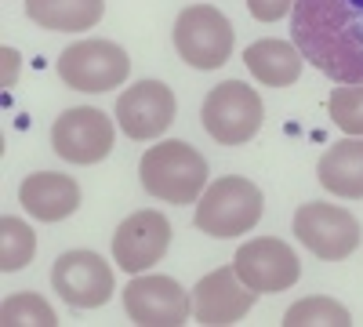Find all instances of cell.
Returning <instances> with one entry per match:
<instances>
[{"mask_svg": "<svg viewBox=\"0 0 363 327\" xmlns=\"http://www.w3.org/2000/svg\"><path fill=\"white\" fill-rule=\"evenodd\" d=\"M291 40L335 84H363V0H294Z\"/></svg>", "mask_w": 363, "mask_h": 327, "instance_id": "obj_1", "label": "cell"}, {"mask_svg": "<svg viewBox=\"0 0 363 327\" xmlns=\"http://www.w3.org/2000/svg\"><path fill=\"white\" fill-rule=\"evenodd\" d=\"M138 174L149 196L164 204H193L207 186V160L189 142L171 138L160 145H149L138 164Z\"/></svg>", "mask_w": 363, "mask_h": 327, "instance_id": "obj_2", "label": "cell"}, {"mask_svg": "<svg viewBox=\"0 0 363 327\" xmlns=\"http://www.w3.org/2000/svg\"><path fill=\"white\" fill-rule=\"evenodd\" d=\"M262 189L240 174L218 178L207 186L196 204V229L207 236H240L251 233L262 218Z\"/></svg>", "mask_w": 363, "mask_h": 327, "instance_id": "obj_3", "label": "cell"}, {"mask_svg": "<svg viewBox=\"0 0 363 327\" xmlns=\"http://www.w3.org/2000/svg\"><path fill=\"white\" fill-rule=\"evenodd\" d=\"M203 128L218 145H244L247 138L258 135L265 121V106L258 99L255 87L244 80H225L218 87H211L203 99Z\"/></svg>", "mask_w": 363, "mask_h": 327, "instance_id": "obj_4", "label": "cell"}, {"mask_svg": "<svg viewBox=\"0 0 363 327\" xmlns=\"http://www.w3.org/2000/svg\"><path fill=\"white\" fill-rule=\"evenodd\" d=\"M128 73H131V58L113 40H77L58 58V77L87 95L113 92V87L128 80Z\"/></svg>", "mask_w": 363, "mask_h": 327, "instance_id": "obj_5", "label": "cell"}, {"mask_svg": "<svg viewBox=\"0 0 363 327\" xmlns=\"http://www.w3.org/2000/svg\"><path fill=\"white\" fill-rule=\"evenodd\" d=\"M174 48L182 62L193 70H218L233 55V26L229 18L211 8V4H193L178 15L174 22Z\"/></svg>", "mask_w": 363, "mask_h": 327, "instance_id": "obj_6", "label": "cell"}, {"mask_svg": "<svg viewBox=\"0 0 363 327\" xmlns=\"http://www.w3.org/2000/svg\"><path fill=\"white\" fill-rule=\"evenodd\" d=\"M294 236L323 262H342L359 248V222L335 204H301L294 211Z\"/></svg>", "mask_w": 363, "mask_h": 327, "instance_id": "obj_7", "label": "cell"}, {"mask_svg": "<svg viewBox=\"0 0 363 327\" xmlns=\"http://www.w3.org/2000/svg\"><path fill=\"white\" fill-rule=\"evenodd\" d=\"M233 270L251 291L277 294V291H287V287L298 284L301 262L284 240H277V236H258V240H247L236 251Z\"/></svg>", "mask_w": 363, "mask_h": 327, "instance_id": "obj_8", "label": "cell"}, {"mask_svg": "<svg viewBox=\"0 0 363 327\" xmlns=\"http://www.w3.org/2000/svg\"><path fill=\"white\" fill-rule=\"evenodd\" d=\"M174 95L160 80H138L116 99V124L135 142H153L174 124Z\"/></svg>", "mask_w": 363, "mask_h": 327, "instance_id": "obj_9", "label": "cell"}, {"mask_svg": "<svg viewBox=\"0 0 363 327\" xmlns=\"http://www.w3.org/2000/svg\"><path fill=\"white\" fill-rule=\"evenodd\" d=\"M51 145L69 164H99L113 150V124L102 109L91 106L66 109L51 128Z\"/></svg>", "mask_w": 363, "mask_h": 327, "instance_id": "obj_10", "label": "cell"}, {"mask_svg": "<svg viewBox=\"0 0 363 327\" xmlns=\"http://www.w3.org/2000/svg\"><path fill=\"white\" fill-rule=\"evenodd\" d=\"M51 284L77 309H99L113 294V270L95 251H66L55 262Z\"/></svg>", "mask_w": 363, "mask_h": 327, "instance_id": "obj_11", "label": "cell"}, {"mask_svg": "<svg viewBox=\"0 0 363 327\" xmlns=\"http://www.w3.org/2000/svg\"><path fill=\"white\" fill-rule=\"evenodd\" d=\"M124 309L142 327H178L189 320L193 299L171 277H135L124 287Z\"/></svg>", "mask_w": 363, "mask_h": 327, "instance_id": "obj_12", "label": "cell"}, {"mask_svg": "<svg viewBox=\"0 0 363 327\" xmlns=\"http://www.w3.org/2000/svg\"><path fill=\"white\" fill-rule=\"evenodd\" d=\"M171 248V222L160 211H135L113 233V258L124 273H145Z\"/></svg>", "mask_w": 363, "mask_h": 327, "instance_id": "obj_13", "label": "cell"}, {"mask_svg": "<svg viewBox=\"0 0 363 327\" xmlns=\"http://www.w3.org/2000/svg\"><path fill=\"white\" fill-rule=\"evenodd\" d=\"M255 299H258V291H251L240 280L233 265H222V270L207 273L193 287V316L207 327H225V323L244 320Z\"/></svg>", "mask_w": 363, "mask_h": 327, "instance_id": "obj_14", "label": "cell"}, {"mask_svg": "<svg viewBox=\"0 0 363 327\" xmlns=\"http://www.w3.org/2000/svg\"><path fill=\"white\" fill-rule=\"evenodd\" d=\"M18 204L40 222H62L80 207V186L69 174L58 171H37L26 174L18 186Z\"/></svg>", "mask_w": 363, "mask_h": 327, "instance_id": "obj_15", "label": "cell"}, {"mask_svg": "<svg viewBox=\"0 0 363 327\" xmlns=\"http://www.w3.org/2000/svg\"><path fill=\"white\" fill-rule=\"evenodd\" d=\"M316 174L327 193H335L342 200H359L363 196V138L349 135V138L335 142L320 157Z\"/></svg>", "mask_w": 363, "mask_h": 327, "instance_id": "obj_16", "label": "cell"}, {"mask_svg": "<svg viewBox=\"0 0 363 327\" xmlns=\"http://www.w3.org/2000/svg\"><path fill=\"white\" fill-rule=\"evenodd\" d=\"M244 62L265 87H291L301 77V51L287 40H258L244 51Z\"/></svg>", "mask_w": 363, "mask_h": 327, "instance_id": "obj_17", "label": "cell"}, {"mask_svg": "<svg viewBox=\"0 0 363 327\" xmlns=\"http://www.w3.org/2000/svg\"><path fill=\"white\" fill-rule=\"evenodd\" d=\"M106 0H26V15L51 33H80L102 22Z\"/></svg>", "mask_w": 363, "mask_h": 327, "instance_id": "obj_18", "label": "cell"}, {"mask_svg": "<svg viewBox=\"0 0 363 327\" xmlns=\"http://www.w3.org/2000/svg\"><path fill=\"white\" fill-rule=\"evenodd\" d=\"M37 255V236L22 218L4 215L0 218V270L4 273H18L26 270Z\"/></svg>", "mask_w": 363, "mask_h": 327, "instance_id": "obj_19", "label": "cell"}, {"mask_svg": "<svg viewBox=\"0 0 363 327\" xmlns=\"http://www.w3.org/2000/svg\"><path fill=\"white\" fill-rule=\"evenodd\" d=\"M352 316L342 302L313 294V299H301L284 313V327H349Z\"/></svg>", "mask_w": 363, "mask_h": 327, "instance_id": "obj_20", "label": "cell"}, {"mask_svg": "<svg viewBox=\"0 0 363 327\" xmlns=\"http://www.w3.org/2000/svg\"><path fill=\"white\" fill-rule=\"evenodd\" d=\"M0 323L4 327H26V323L55 327L58 316H55V309L40 299V294L22 291V294H15V299H4V306H0Z\"/></svg>", "mask_w": 363, "mask_h": 327, "instance_id": "obj_21", "label": "cell"}, {"mask_svg": "<svg viewBox=\"0 0 363 327\" xmlns=\"http://www.w3.org/2000/svg\"><path fill=\"white\" fill-rule=\"evenodd\" d=\"M327 113L345 135L363 138V84H342L330 92Z\"/></svg>", "mask_w": 363, "mask_h": 327, "instance_id": "obj_22", "label": "cell"}, {"mask_svg": "<svg viewBox=\"0 0 363 327\" xmlns=\"http://www.w3.org/2000/svg\"><path fill=\"white\" fill-rule=\"evenodd\" d=\"M291 8H294V0H247V11H251L258 22H277V18H284Z\"/></svg>", "mask_w": 363, "mask_h": 327, "instance_id": "obj_23", "label": "cell"}]
</instances>
